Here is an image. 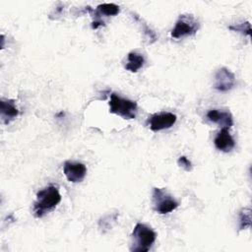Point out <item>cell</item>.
Wrapping results in <instances>:
<instances>
[{
	"label": "cell",
	"mask_w": 252,
	"mask_h": 252,
	"mask_svg": "<svg viewBox=\"0 0 252 252\" xmlns=\"http://www.w3.org/2000/svg\"><path fill=\"white\" fill-rule=\"evenodd\" d=\"M61 201V195L58 187L48 185L36 193V199L33 204V213L36 218L43 217L48 211L55 208Z\"/></svg>",
	"instance_id": "1"
},
{
	"label": "cell",
	"mask_w": 252,
	"mask_h": 252,
	"mask_svg": "<svg viewBox=\"0 0 252 252\" xmlns=\"http://www.w3.org/2000/svg\"><path fill=\"white\" fill-rule=\"evenodd\" d=\"M132 243L130 250L132 252H147L156 241L157 233L148 225L138 222L131 234Z\"/></svg>",
	"instance_id": "2"
},
{
	"label": "cell",
	"mask_w": 252,
	"mask_h": 252,
	"mask_svg": "<svg viewBox=\"0 0 252 252\" xmlns=\"http://www.w3.org/2000/svg\"><path fill=\"white\" fill-rule=\"evenodd\" d=\"M138 105L136 101L128 98L119 96L116 94L110 95L109 100V112L119 115L124 119H134L136 118Z\"/></svg>",
	"instance_id": "3"
},
{
	"label": "cell",
	"mask_w": 252,
	"mask_h": 252,
	"mask_svg": "<svg viewBox=\"0 0 252 252\" xmlns=\"http://www.w3.org/2000/svg\"><path fill=\"white\" fill-rule=\"evenodd\" d=\"M154 210L161 215L174 211L178 206V202L163 188H154L153 190Z\"/></svg>",
	"instance_id": "4"
},
{
	"label": "cell",
	"mask_w": 252,
	"mask_h": 252,
	"mask_svg": "<svg viewBox=\"0 0 252 252\" xmlns=\"http://www.w3.org/2000/svg\"><path fill=\"white\" fill-rule=\"evenodd\" d=\"M199 22L192 15H180L174 28L171 30L173 38H180L187 35H193L199 30Z\"/></svg>",
	"instance_id": "5"
},
{
	"label": "cell",
	"mask_w": 252,
	"mask_h": 252,
	"mask_svg": "<svg viewBox=\"0 0 252 252\" xmlns=\"http://www.w3.org/2000/svg\"><path fill=\"white\" fill-rule=\"evenodd\" d=\"M176 115L171 112H159L155 113L149 117L148 124L152 131H160L171 128L176 122Z\"/></svg>",
	"instance_id": "6"
},
{
	"label": "cell",
	"mask_w": 252,
	"mask_h": 252,
	"mask_svg": "<svg viewBox=\"0 0 252 252\" xmlns=\"http://www.w3.org/2000/svg\"><path fill=\"white\" fill-rule=\"evenodd\" d=\"M236 84L234 74L227 68H220L215 74L214 87L220 92H227L231 90Z\"/></svg>",
	"instance_id": "7"
},
{
	"label": "cell",
	"mask_w": 252,
	"mask_h": 252,
	"mask_svg": "<svg viewBox=\"0 0 252 252\" xmlns=\"http://www.w3.org/2000/svg\"><path fill=\"white\" fill-rule=\"evenodd\" d=\"M63 172L68 181L72 183H79L83 181L87 174V167L84 163L78 161H65Z\"/></svg>",
	"instance_id": "8"
},
{
	"label": "cell",
	"mask_w": 252,
	"mask_h": 252,
	"mask_svg": "<svg viewBox=\"0 0 252 252\" xmlns=\"http://www.w3.org/2000/svg\"><path fill=\"white\" fill-rule=\"evenodd\" d=\"M207 118L211 122L219 124L221 128L228 129L233 124V118L229 111L220 109H210L207 113Z\"/></svg>",
	"instance_id": "9"
},
{
	"label": "cell",
	"mask_w": 252,
	"mask_h": 252,
	"mask_svg": "<svg viewBox=\"0 0 252 252\" xmlns=\"http://www.w3.org/2000/svg\"><path fill=\"white\" fill-rule=\"evenodd\" d=\"M215 146L218 150L228 153L235 147V141L233 137L228 132V129L221 128V130L217 134L214 140Z\"/></svg>",
	"instance_id": "10"
},
{
	"label": "cell",
	"mask_w": 252,
	"mask_h": 252,
	"mask_svg": "<svg viewBox=\"0 0 252 252\" xmlns=\"http://www.w3.org/2000/svg\"><path fill=\"white\" fill-rule=\"evenodd\" d=\"M19 114V110L13 99H1L0 101V116L4 124H9Z\"/></svg>",
	"instance_id": "11"
},
{
	"label": "cell",
	"mask_w": 252,
	"mask_h": 252,
	"mask_svg": "<svg viewBox=\"0 0 252 252\" xmlns=\"http://www.w3.org/2000/svg\"><path fill=\"white\" fill-rule=\"evenodd\" d=\"M144 64H145L144 55L136 51H131L128 53L127 61H126V64L124 65V68L132 73H136L144 66Z\"/></svg>",
	"instance_id": "12"
},
{
	"label": "cell",
	"mask_w": 252,
	"mask_h": 252,
	"mask_svg": "<svg viewBox=\"0 0 252 252\" xmlns=\"http://www.w3.org/2000/svg\"><path fill=\"white\" fill-rule=\"evenodd\" d=\"M239 230L246 229L251 225V209L249 207L243 208L238 215Z\"/></svg>",
	"instance_id": "13"
},
{
	"label": "cell",
	"mask_w": 252,
	"mask_h": 252,
	"mask_svg": "<svg viewBox=\"0 0 252 252\" xmlns=\"http://www.w3.org/2000/svg\"><path fill=\"white\" fill-rule=\"evenodd\" d=\"M96 11L99 15L103 16H115L119 13V7L113 3H103L97 6Z\"/></svg>",
	"instance_id": "14"
},
{
	"label": "cell",
	"mask_w": 252,
	"mask_h": 252,
	"mask_svg": "<svg viewBox=\"0 0 252 252\" xmlns=\"http://www.w3.org/2000/svg\"><path fill=\"white\" fill-rule=\"evenodd\" d=\"M118 217V214H110L106 215L103 218H101L98 221V227L101 229L102 232H105L106 230H109L112 227V224L116 221Z\"/></svg>",
	"instance_id": "15"
},
{
	"label": "cell",
	"mask_w": 252,
	"mask_h": 252,
	"mask_svg": "<svg viewBox=\"0 0 252 252\" xmlns=\"http://www.w3.org/2000/svg\"><path fill=\"white\" fill-rule=\"evenodd\" d=\"M228 29L232 30L234 32H241L243 34H247V35H250V33H251V28H250L249 22L242 23V24H237V25H234V26H229Z\"/></svg>",
	"instance_id": "16"
},
{
	"label": "cell",
	"mask_w": 252,
	"mask_h": 252,
	"mask_svg": "<svg viewBox=\"0 0 252 252\" xmlns=\"http://www.w3.org/2000/svg\"><path fill=\"white\" fill-rule=\"evenodd\" d=\"M177 163L179 166H181L182 168H184L186 171H190L192 169V162L184 156L180 157L177 160Z\"/></svg>",
	"instance_id": "17"
}]
</instances>
